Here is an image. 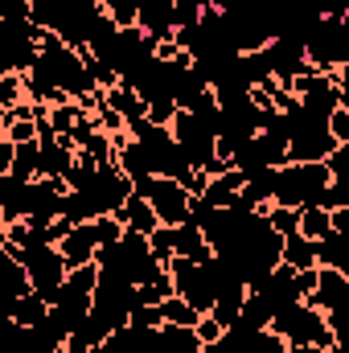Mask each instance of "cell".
<instances>
[{"label": "cell", "instance_id": "obj_1", "mask_svg": "<svg viewBox=\"0 0 349 353\" xmlns=\"http://www.w3.org/2000/svg\"><path fill=\"white\" fill-rule=\"evenodd\" d=\"M267 329H271L283 345H317V350H325V345L337 341L333 329H329V321H325V312H317V308L304 304V300H292V304L275 308L271 321H267Z\"/></svg>", "mask_w": 349, "mask_h": 353}, {"label": "cell", "instance_id": "obj_2", "mask_svg": "<svg viewBox=\"0 0 349 353\" xmlns=\"http://www.w3.org/2000/svg\"><path fill=\"white\" fill-rule=\"evenodd\" d=\"M329 185V169L317 161V165H279L271 173V201L275 205H317L321 189Z\"/></svg>", "mask_w": 349, "mask_h": 353}, {"label": "cell", "instance_id": "obj_3", "mask_svg": "<svg viewBox=\"0 0 349 353\" xmlns=\"http://www.w3.org/2000/svg\"><path fill=\"white\" fill-rule=\"evenodd\" d=\"M304 58L321 74L349 66V21H317L304 33Z\"/></svg>", "mask_w": 349, "mask_h": 353}, {"label": "cell", "instance_id": "obj_4", "mask_svg": "<svg viewBox=\"0 0 349 353\" xmlns=\"http://www.w3.org/2000/svg\"><path fill=\"white\" fill-rule=\"evenodd\" d=\"M132 193H140V197L152 205V214H157L161 226H181V222H189L193 197L185 193V185L173 181V176H140V181H132Z\"/></svg>", "mask_w": 349, "mask_h": 353}, {"label": "cell", "instance_id": "obj_5", "mask_svg": "<svg viewBox=\"0 0 349 353\" xmlns=\"http://www.w3.org/2000/svg\"><path fill=\"white\" fill-rule=\"evenodd\" d=\"M17 263L25 267V275H29V288L50 304L54 300V292L62 288V279H66V263H62V255H58V247L54 243H29V247H21L17 251Z\"/></svg>", "mask_w": 349, "mask_h": 353}, {"label": "cell", "instance_id": "obj_6", "mask_svg": "<svg viewBox=\"0 0 349 353\" xmlns=\"http://www.w3.org/2000/svg\"><path fill=\"white\" fill-rule=\"evenodd\" d=\"M169 136L177 140V148L185 152L189 169H206V165L214 161L218 132H214V128H206L193 111H181V107H177V115L169 119Z\"/></svg>", "mask_w": 349, "mask_h": 353}, {"label": "cell", "instance_id": "obj_7", "mask_svg": "<svg viewBox=\"0 0 349 353\" xmlns=\"http://www.w3.org/2000/svg\"><path fill=\"white\" fill-rule=\"evenodd\" d=\"M58 255H62V263L66 271L70 267H83V263H94V251H99V230H94V222H79V226H70L58 243Z\"/></svg>", "mask_w": 349, "mask_h": 353}, {"label": "cell", "instance_id": "obj_8", "mask_svg": "<svg viewBox=\"0 0 349 353\" xmlns=\"http://www.w3.org/2000/svg\"><path fill=\"white\" fill-rule=\"evenodd\" d=\"M169 247H173L177 259H189V263H210L214 259V251H210V243H206V234H201L197 222L169 226Z\"/></svg>", "mask_w": 349, "mask_h": 353}, {"label": "cell", "instance_id": "obj_9", "mask_svg": "<svg viewBox=\"0 0 349 353\" xmlns=\"http://www.w3.org/2000/svg\"><path fill=\"white\" fill-rule=\"evenodd\" d=\"M115 218H119V226H123V230H136V234H144V239L161 226V222H157V214H152V205H148L140 193H128V201L115 210Z\"/></svg>", "mask_w": 349, "mask_h": 353}, {"label": "cell", "instance_id": "obj_10", "mask_svg": "<svg viewBox=\"0 0 349 353\" xmlns=\"http://www.w3.org/2000/svg\"><path fill=\"white\" fill-rule=\"evenodd\" d=\"M103 103L123 119V128H132V123H140V119H144V99L128 87V83H115L111 90H103Z\"/></svg>", "mask_w": 349, "mask_h": 353}, {"label": "cell", "instance_id": "obj_11", "mask_svg": "<svg viewBox=\"0 0 349 353\" xmlns=\"http://www.w3.org/2000/svg\"><path fill=\"white\" fill-rule=\"evenodd\" d=\"M317 247V267H333V271H346L349 275V234H337V230H329L321 243H312Z\"/></svg>", "mask_w": 349, "mask_h": 353}, {"label": "cell", "instance_id": "obj_12", "mask_svg": "<svg viewBox=\"0 0 349 353\" xmlns=\"http://www.w3.org/2000/svg\"><path fill=\"white\" fill-rule=\"evenodd\" d=\"M46 316H50V304H46L37 292H25V296L8 308V321H12L17 329H37V325H46Z\"/></svg>", "mask_w": 349, "mask_h": 353}, {"label": "cell", "instance_id": "obj_13", "mask_svg": "<svg viewBox=\"0 0 349 353\" xmlns=\"http://www.w3.org/2000/svg\"><path fill=\"white\" fill-rule=\"evenodd\" d=\"M279 263H288L292 271H308V267H317V247L304 234H288L279 243Z\"/></svg>", "mask_w": 349, "mask_h": 353}, {"label": "cell", "instance_id": "obj_14", "mask_svg": "<svg viewBox=\"0 0 349 353\" xmlns=\"http://www.w3.org/2000/svg\"><path fill=\"white\" fill-rule=\"evenodd\" d=\"M329 230H333V222H329V210H321V205H300L296 234H304L308 243H321Z\"/></svg>", "mask_w": 349, "mask_h": 353}, {"label": "cell", "instance_id": "obj_15", "mask_svg": "<svg viewBox=\"0 0 349 353\" xmlns=\"http://www.w3.org/2000/svg\"><path fill=\"white\" fill-rule=\"evenodd\" d=\"M263 222H267V230L271 234H279V239H288V234H296V222H300V210H292V205H275V201H267L259 205Z\"/></svg>", "mask_w": 349, "mask_h": 353}, {"label": "cell", "instance_id": "obj_16", "mask_svg": "<svg viewBox=\"0 0 349 353\" xmlns=\"http://www.w3.org/2000/svg\"><path fill=\"white\" fill-rule=\"evenodd\" d=\"M157 337H161V353H201V341L193 337V329L161 325V329H157Z\"/></svg>", "mask_w": 349, "mask_h": 353}, {"label": "cell", "instance_id": "obj_17", "mask_svg": "<svg viewBox=\"0 0 349 353\" xmlns=\"http://www.w3.org/2000/svg\"><path fill=\"white\" fill-rule=\"evenodd\" d=\"M8 176H17V181H37V140H25V144L12 148Z\"/></svg>", "mask_w": 349, "mask_h": 353}, {"label": "cell", "instance_id": "obj_18", "mask_svg": "<svg viewBox=\"0 0 349 353\" xmlns=\"http://www.w3.org/2000/svg\"><path fill=\"white\" fill-rule=\"evenodd\" d=\"M161 316H165V325H181V329H193L197 325V316L201 312H193L181 296H165L161 300Z\"/></svg>", "mask_w": 349, "mask_h": 353}, {"label": "cell", "instance_id": "obj_19", "mask_svg": "<svg viewBox=\"0 0 349 353\" xmlns=\"http://www.w3.org/2000/svg\"><path fill=\"white\" fill-rule=\"evenodd\" d=\"M206 8H210L206 0H173L169 4V21H173V29H193Z\"/></svg>", "mask_w": 349, "mask_h": 353}, {"label": "cell", "instance_id": "obj_20", "mask_svg": "<svg viewBox=\"0 0 349 353\" xmlns=\"http://www.w3.org/2000/svg\"><path fill=\"white\" fill-rule=\"evenodd\" d=\"M74 152H87L94 165H111V161H115V144H111V136L99 132V128L90 132L87 140H83V148H74Z\"/></svg>", "mask_w": 349, "mask_h": 353}, {"label": "cell", "instance_id": "obj_21", "mask_svg": "<svg viewBox=\"0 0 349 353\" xmlns=\"http://www.w3.org/2000/svg\"><path fill=\"white\" fill-rule=\"evenodd\" d=\"M79 115H87V111H83V107H79V103L70 99V103H62V107H50L46 123L54 128V136H66V132H70V128L79 123Z\"/></svg>", "mask_w": 349, "mask_h": 353}, {"label": "cell", "instance_id": "obj_22", "mask_svg": "<svg viewBox=\"0 0 349 353\" xmlns=\"http://www.w3.org/2000/svg\"><path fill=\"white\" fill-rule=\"evenodd\" d=\"M21 103H25V83H21V74H17V70H4V74H0V111L21 107Z\"/></svg>", "mask_w": 349, "mask_h": 353}, {"label": "cell", "instance_id": "obj_23", "mask_svg": "<svg viewBox=\"0 0 349 353\" xmlns=\"http://www.w3.org/2000/svg\"><path fill=\"white\" fill-rule=\"evenodd\" d=\"M99 8L119 25V29H128V25H136V0H99Z\"/></svg>", "mask_w": 349, "mask_h": 353}, {"label": "cell", "instance_id": "obj_24", "mask_svg": "<svg viewBox=\"0 0 349 353\" xmlns=\"http://www.w3.org/2000/svg\"><path fill=\"white\" fill-rule=\"evenodd\" d=\"M128 325H136V329H161V325H165L161 304H136V308L128 312Z\"/></svg>", "mask_w": 349, "mask_h": 353}, {"label": "cell", "instance_id": "obj_25", "mask_svg": "<svg viewBox=\"0 0 349 353\" xmlns=\"http://www.w3.org/2000/svg\"><path fill=\"white\" fill-rule=\"evenodd\" d=\"M325 128H329L333 144H349V107H337V111H329Z\"/></svg>", "mask_w": 349, "mask_h": 353}, {"label": "cell", "instance_id": "obj_26", "mask_svg": "<svg viewBox=\"0 0 349 353\" xmlns=\"http://www.w3.org/2000/svg\"><path fill=\"white\" fill-rule=\"evenodd\" d=\"M222 333H226V329H222V325H218V321H214L210 312H206V316H197V325H193V337H197L201 345H214V341H218Z\"/></svg>", "mask_w": 349, "mask_h": 353}, {"label": "cell", "instance_id": "obj_27", "mask_svg": "<svg viewBox=\"0 0 349 353\" xmlns=\"http://www.w3.org/2000/svg\"><path fill=\"white\" fill-rule=\"evenodd\" d=\"M288 353H325V350H317V345H288Z\"/></svg>", "mask_w": 349, "mask_h": 353}, {"label": "cell", "instance_id": "obj_28", "mask_svg": "<svg viewBox=\"0 0 349 353\" xmlns=\"http://www.w3.org/2000/svg\"><path fill=\"white\" fill-rule=\"evenodd\" d=\"M0 140H4V123H0Z\"/></svg>", "mask_w": 349, "mask_h": 353}]
</instances>
